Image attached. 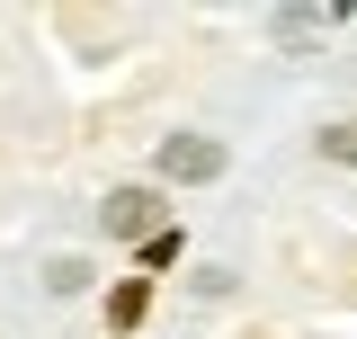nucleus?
<instances>
[{"label":"nucleus","instance_id":"39448f33","mask_svg":"<svg viewBox=\"0 0 357 339\" xmlns=\"http://www.w3.org/2000/svg\"><path fill=\"white\" fill-rule=\"evenodd\" d=\"M321 161L357 170V116H349V126H321Z\"/></svg>","mask_w":357,"mask_h":339},{"label":"nucleus","instance_id":"423d86ee","mask_svg":"<svg viewBox=\"0 0 357 339\" xmlns=\"http://www.w3.org/2000/svg\"><path fill=\"white\" fill-rule=\"evenodd\" d=\"M45 286H54V295H81V286H89V259H54Z\"/></svg>","mask_w":357,"mask_h":339},{"label":"nucleus","instance_id":"f257e3e1","mask_svg":"<svg viewBox=\"0 0 357 339\" xmlns=\"http://www.w3.org/2000/svg\"><path fill=\"white\" fill-rule=\"evenodd\" d=\"M152 170H161L170 188H197V179H223V143H215V134H170V143L152 152Z\"/></svg>","mask_w":357,"mask_h":339},{"label":"nucleus","instance_id":"f03ea898","mask_svg":"<svg viewBox=\"0 0 357 339\" xmlns=\"http://www.w3.org/2000/svg\"><path fill=\"white\" fill-rule=\"evenodd\" d=\"M107 232H116V241H152V232H161V197H152V188H116V197H107Z\"/></svg>","mask_w":357,"mask_h":339},{"label":"nucleus","instance_id":"20e7f679","mask_svg":"<svg viewBox=\"0 0 357 339\" xmlns=\"http://www.w3.org/2000/svg\"><path fill=\"white\" fill-rule=\"evenodd\" d=\"M331 18H340V9H277V36H286V45H304V36H321Z\"/></svg>","mask_w":357,"mask_h":339},{"label":"nucleus","instance_id":"7ed1b4c3","mask_svg":"<svg viewBox=\"0 0 357 339\" xmlns=\"http://www.w3.org/2000/svg\"><path fill=\"white\" fill-rule=\"evenodd\" d=\"M143 303H152V286H143V277H126V286L107 295V322H116V331H134V322H143Z\"/></svg>","mask_w":357,"mask_h":339}]
</instances>
